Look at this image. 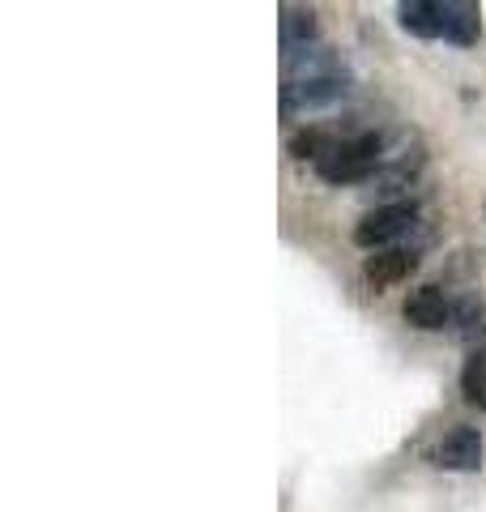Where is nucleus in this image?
Instances as JSON below:
<instances>
[{
    "instance_id": "obj_1",
    "label": "nucleus",
    "mask_w": 486,
    "mask_h": 512,
    "mask_svg": "<svg viewBox=\"0 0 486 512\" xmlns=\"http://www.w3.org/2000/svg\"><path fill=\"white\" fill-rule=\"evenodd\" d=\"M380 158H384V141L376 133H363L354 141H337V150L316 163L320 180L329 184H354V180H367V175L380 171Z\"/></svg>"
},
{
    "instance_id": "obj_2",
    "label": "nucleus",
    "mask_w": 486,
    "mask_h": 512,
    "mask_svg": "<svg viewBox=\"0 0 486 512\" xmlns=\"http://www.w3.org/2000/svg\"><path fill=\"white\" fill-rule=\"evenodd\" d=\"M414 227V205H380V210L363 214V222L354 227V244L367 252H380L384 244H393L397 235Z\"/></svg>"
},
{
    "instance_id": "obj_3",
    "label": "nucleus",
    "mask_w": 486,
    "mask_h": 512,
    "mask_svg": "<svg viewBox=\"0 0 486 512\" xmlns=\"http://www.w3.org/2000/svg\"><path fill=\"white\" fill-rule=\"evenodd\" d=\"M435 466L440 470H478L482 466V436L478 427H452L435 444Z\"/></svg>"
},
{
    "instance_id": "obj_4",
    "label": "nucleus",
    "mask_w": 486,
    "mask_h": 512,
    "mask_svg": "<svg viewBox=\"0 0 486 512\" xmlns=\"http://www.w3.org/2000/svg\"><path fill=\"white\" fill-rule=\"evenodd\" d=\"M405 320H410L414 329H423V333L444 329L452 320V308H448L440 286H418V291H410V299H405Z\"/></svg>"
},
{
    "instance_id": "obj_5",
    "label": "nucleus",
    "mask_w": 486,
    "mask_h": 512,
    "mask_svg": "<svg viewBox=\"0 0 486 512\" xmlns=\"http://www.w3.org/2000/svg\"><path fill=\"white\" fill-rule=\"evenodd\" d=\"M418 269V256L414 252H397V248H384V252H371L367 256V265H363V274L371 286H397L405 282Z\"/></svg>"
},
{
    "instance_id": "obj_6",
    "label": "nucleus",
    "mask_w": 486,
    "mask_h": 512,
    "mask_svg": "<svg viewBox=\"0 0 486 512\" xmlns=\"http://www.w3.org/2000/svg\"><path fill=\"white\" fill-rule=\"evenodd\" d=\"M397 18L418 39H440L444 35V9H440V0H405V5L397 9Z\"/></svg>"
},
{
    "instance_id": "obj_7",
    "label": "nucleus",
    "mask_w": 486,
    "mask_h": 512,
    "mask_svg": "<svg viewBox=\"0 0 486 512\" xmlns=\"http://www.w3.org/2000/svg\"><path fill=\"white\" fill-rule=\"evenodd\" d=\"M440 9H444V39L461 43V47L478 43V35H482V13H478V5H461V0H440Z\"/></svg>"
},
{
    "instance_id": "obj_8",
    "label": "nucleus",
    "mask_w": 486,
    "mask_h": 512,
    "mask_svg": "<svg viewBox=\"0 0 486 512\" xmlns=\"http://www.w3.org/2000/svg\"><path fill=\"white\" fill-rule=\"evenodd\" d=\"M461 393L469 406L486 410V350H474V355L465 359L461 367Z\"/></svg>"
},
{
    "instance_id": "obj_9",
    "label": "nucleus",
    "mask_w": 486,
    "mask_h": 512,
    "mask_svg": "<svg viewBox=\"0 0 486 512\" xmlns=\"http://www.w3.org/2000/svg\"><path fill=\"white\" fill-rule=\"evenodd\" d=\"M333 150H337V141L324 133V128H303V133L290 141V154H295V158H312V163H324Z\"/></svg>"
}]
</instances>
